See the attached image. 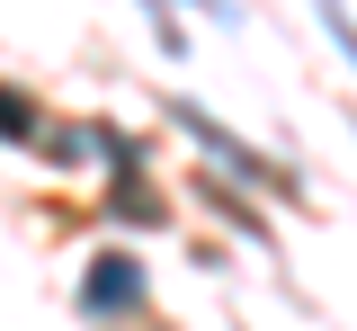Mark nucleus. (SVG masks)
<instances>
[{
    "mask_svg": "<svg viewBox=\"0 0 357 331\" xmlns=\"http://www.w3.org/2000/svg\"><path fill=\"white\" fill-rule=\"evenodd\" d=\"M0 135H9V143H36V108H27L18 90H0Z\"/></svg>",
    "mask_w": 357,
    "mask_h": 331,
    "instance_id": "obj_2",
    "label": "nucleus"
},
{
    "mask_svg": "<svg viewBox=\"0 0 357 331\" xmlns=\"http://www.w3.org/2000/svg\"><path fill=\"white\" fill-rule=\"evenodd\" d=\"M197 9H223V0H197Z\"/></svg>",
    "mask_w": 357,
    "mask_h": 331,
    "instance_id": "obj_4",
    "label": "nucleus"
},
{
    "mask_svg": "<svg viewBox=\"0 0 357 331\" xmlns=\"http://www.w3.org/2000/svg\"><path fill=\"white\" fill-rule=\"evenodd\" d=\"M81 295H89V314H134V304H143V269H134L126 251H98Z\"/></svg>",
    "mask_w": 357,
    "mask_h": 331,
    "instance_id": "obj_1",
    "label": "nucleus"
},
{
    "mask_svg": "<svg viewBox=\"0 0 357 331\" xmlns=\"http://www.w3.org/2000/svg\"><path fill=\"white\" fill-rule=\"evenodd\" d=\"M312 9H321V27L340 36V54H349V63H357V27H349V9H340V0H312Z\"/></svg>",
    "mask_w": 357,
    "mask_h": 331,
    "instance_id": "obj_3",
    "label": "nucleus"
}]
</instances>
